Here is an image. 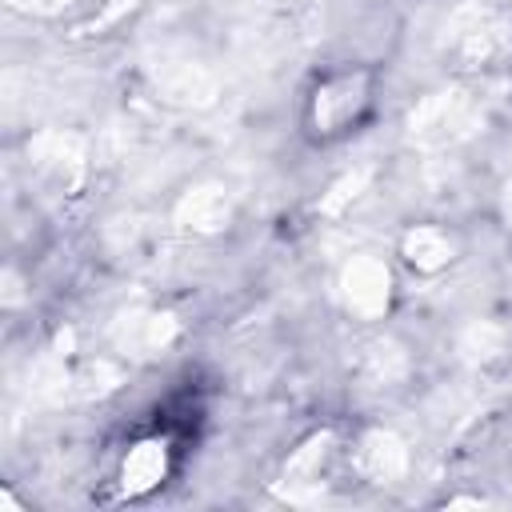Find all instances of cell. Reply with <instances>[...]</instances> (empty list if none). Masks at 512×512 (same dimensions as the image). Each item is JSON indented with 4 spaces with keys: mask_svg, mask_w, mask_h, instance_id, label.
<instances>
[{
    "mask_svg": "<svg viewBox=\"0 0 512 512\" xmlns=\"http://www.w3.org/2000/svg\"><path fill=\"white\" fill-rule=\"evenodd\" d=\"M312 108H316L312 124H316L320 136L348 132L360 120V108H368V84L360 76H336L324 88H316Z\"/></svg>",
    "mask_w": 512,
    "mask_h": 512,
    "instance_id": "obj_1",
    "label": "cell"
}]
</instances>
